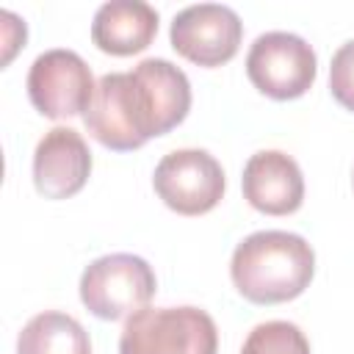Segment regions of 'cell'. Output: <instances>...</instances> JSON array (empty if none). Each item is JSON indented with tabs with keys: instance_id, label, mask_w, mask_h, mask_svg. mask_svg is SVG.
<instances>
[{
	"instance_id": "obj_3",
	"label": "cell",
	"mask_w": 354,
	"mask_h": 354,
	"mask_svg": "<svg viewBox=\"0 0 354 354\" xmlns=\"http://www.w3.org/2000/svg\"><path fill=\"white\" fill-rule=\"evenodd\" d=\"M218 329L210 313L183 307H144L119 335V354H216Z\"/></svg>"
},
{
	"instance_id": "obj_7",
	"label": "cell",
	"mask_w": 354,
	"mask_h": 354,
	"mask_svg": "<svg viewBox=\"0 0 354 354\" xmlns=\"http://www.w3.org/2000/svg\"><path fill=\"white\" fill-rule=\"evenodd\" d=\"M94 88L97 83L91 69L75 50H44L28 72V97L47 119H72L86 113Z\"/></svg>"
},
{
	"instance_id": "obj_5",
	"label": "cell",
	"mask_w": 354,
	"mask_h": 354,
	"mask_svg": "<svg viewBox=\"0 0 354 354\" xmlns=\"http://www.w3.org/2000/svg\"><path fill=\"white\" fill-rule=\"evenodd\" d=\"M315 50L296 33H260L246 53V75L252 86L271 100H296L315 83Z\"/></svg>"
},
{
	"instance_id": "obj_8",
	"label": "cell",
	"mask_w": 354,
	"mask_h": 354,
	"mask_svg": "<svg viewBox=\"0 0 354 354\" xmlns=\"http://www.w3.org/2000/svg\"><path fill=\"white\" fill-rule=\"evenodd\" d=\"M171 47L196 66H221L235 58L243 22L221 3H196L174 14L169 28Z\"/></svg>"
},
{
	"instance_id": "obj_10",
	"label": "cell",
	"mask_w": 354,
	"mask_h": 354,
	"mask_svg": "<svg viewBox=\"0 0 354 354\" xmlns=\"http://www.w3.org/2000/svg\"><path fill=\"white\" fill-rule=\"evenodd\" d=\"M243 196L266 216L296 213L304 202V177L299 163L279 149H260L243 166Z\"/></svg>"
},
{
	"instance_id": "obj_13",
	"label": "cell",
	"mask_w": 354,
	"mask_h": 354,
	"mask_svg": "<svg viewBox=\"0 0 354 354\" xmlns=\"http://www.w3.org/2000/svg\"><path fill=\"white\" fill-rule=\"evenodd\" d=\"M241 354H310V340L290 321H266L249 332Z\"/></svg>"
},
{
	"instance_id": "obj_4",
	"label": "cell",
	"mask_w": 354,
	"mask_h": 354,
	"mask_svg": "<svg viewBox=\"0 0 354 354\" xmlns=\"http://www.w3.org/2000/svg\"><path fill=\"white\" fill-rule=\"evenodd\" d=\"M158 290L152 266L127 252L97 257L80 277V301L102 321H122L141 313Z\"/></svg>"
},
{
	"instance_id": "obj_12",
	"label": "cell",
	"mask_w": 354,
	"mask_h": 354,
	"mask_svg": "<svg viewBox=\"0 0 354 354\" xmlns=\"http://www.w3.org/2000/svg\"><path fill=\"white\" fill-rule=\"evenodd\" d=\"M17 354H91V340L72 315L44 310L22 326Z\"/></svg>"
},
{
	"instance_id": "obj_11",
	"label": "cell",
	"mask_w": 354,
	"mask_h": 354,
	"mask_svg": "<svg viewBox=\"0 0 354 354\" xmlns=\"http://www.w3.org/2000/svg\"><path fill=\"white\" fill-rule=\"evenodd\" d=\"M158 11L144 0L102 3L91 22V41L108 55H136L152 44Z\"/></svg>"
},
{
	"instance_id": "obj_2",
	"label": "cell",
	"mask_w": 354,
	"mask_h": 354,
	"mask_svg": "<svg viewBox=\"0 0 354 354\" xmlns=\"http://www.w3.org/2000/svg\"><path fill=\"white\" fill-rule=\"evenodd\" d=\"M315 274L313 246L285 230L246 235L230 260L235 290L252 304H279L301 296Z\"/></svg>"
},
{
	"instance_id": "obj_9",
	"label": "cell",
	"mask_w": 354,
	"mask_h": 354,
	"mask_svg": "<svg viewBox=\"0 0 354 354\" xmlns=\"http://www.w3.org/2000/svg\"><path fill=\"white\" fill-rule=\"evenodd\" d=\"M91 174V149L75 127H53L33 152V185L44 199L75 196Z\"/></svg>"
},
{
	"instance_id": "obj_14",
	"label": "cell",
	"mask_w": 354,
	"mask_h": 354,
	"mask_svg": "<svg viewBox=\"0 0 354 354\" xmlns=\"http://www.w3.org/2000/svg\"><path fill=\"white\" fill-rule=\"evenodd\" d=\"M329 91L332 97L354 113V39L340 44L337 53L332 55L329 66Z\"/></svg>"
},
{
	"instance_id": "obj_1",
	"label": "cell",
	"mask_w": 354,
	"mask_h": 354,
	"mask_svg": "<svg viewBox=\"0 0 354 354\" xmlns=\"http://www.w3.org/2000/svg\"><path fill=\"white\" fill-rule=\"evenodd\" d=\"M188 111V75L166 58H144L133 72H108L97 80L83 122L102 147L133 152L174 130Z\"/></svg>"
},
{
	"instance_id": "obj_15",
	"label": "cell",
	"mask_w": 354,
	"mask_h": 354,
	"mask_svg": "<svg viewBox=\"0 0 354 354\" xmlns=\"http://www.w3.org/2000/svg\"><path fill=\"white\" fill-rule=\"evenodd\" d=\"M0 19H3V36H6V53H3V64H8L17 53L19 44H25V22L19 17H14L11 11H0Z\"/></svg>"
},
{
	"instance_id": "obj_6",
	"label": "cell",
	"mask_w": 354,
	"mask_h": 354,
	"mask_svg": "<svg viewBox=\"0 0 354 354\" xmlns=\"http://www.w3.org/2000/svg\"><path fill=\"white\" fill-rule=\"evenodd\" d=\"M155 194L180 216H202L224 196V169L207 149H174L160 158L152 174Z\"/></svg>"
}]
</instances>
